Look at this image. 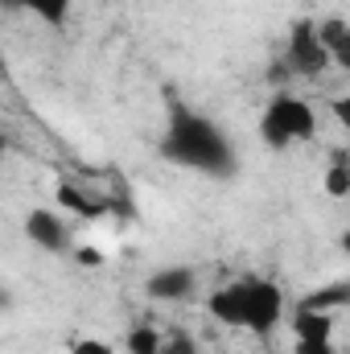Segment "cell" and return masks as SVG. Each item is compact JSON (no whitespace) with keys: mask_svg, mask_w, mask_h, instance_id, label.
<instances>
[{"mask_svg":"<svg viewBox=\"0 0 350 354\" xmlns=\"http://www.w3.org/2000/svg\"><path fill=\"white\" fill-rule=\"evenodd\" d=\"M330 66H334V62H330L326 46L317 41V21H313V17L293 21L288 41H284V71L297 75V79H322Z\"/></svg>","mask_w":350,"mask_h":354,"instance_id":"277c9868","label":"cell"},{"mask_svg":"<svg viewBox=\"0 0 350 354\" xmlns=\"http://www.w3.org/2000/svg\"><path fill=\"white\" fill-rule=\"evenodd\" d=\"M71 354H111V346L103 338H79V342H71Z\"/></svg>","mask_w":350,"mask_h":354,"instance_id":"5bb4252c","label":"cell"},{"mask_svg":"<svg viewBox=\"0 0 350 354\" xmlns=\"http://www.w3.org/2000/svg\"><path fill=\"white\" fill-rule=\"evenodd\" d=\"M0 8H8V12H25V0H0Z\"/></svg>","mask_w":350,"mask_h":354,"instance_id":"e0dca14e","label":"cell"},{"mask_svg":"<svg viewBox=\"0 0 350 354\" xmlns=\"http://www.w3.org/2000/svg\"><path fill=\"white\" fill-rule=\"evenodd\" d=\"M25 12H33L37 21H46V25L62 29V25H66V17H71V0H25Z\"/></svg>","mask_w":350,"mask_h":354,"instance_id":"30bf717a","label":"cell"},{"mask_svg":"<svg viewBox=\"0 0 350 354\" xmlns=\"http://www.w3.org/2000/svg\"><path fill=\"white\" fill-rule=\"evenodd\" d=\"M293 338L297 342H326V338H334V313L293 309Z\"/></svg>","mask_w":350,"mask_h":354,"instance_id":"ba28073f","label":"cell"},{"mask_svg":"<svg viewBox=\"0 0 350 354\" xmlns=\"http://www.w3.org/2000/svg\"><path fill=\"white\" fill-rule=\"evenodd\" d=\"M317 41L326 46V54H330L334 66L350 71V25L342 17H322L317 21Z\"/></svg>","mask_w":350,"mask_h":354,"instance_id":"52a82bcc","label":"cell"},{"mask_svg":"<svg viewBox=\"0 0 350 354\" xmlns=\"http://www.w3.org/2000/svg\"><path fill=\"white\" fill-rule=\"evenodd\" d=\"M8 309H12V288H8V284H0V317H4Z\"/></svg>","mask_w":350,"mask_h":354,"instance_id":"2e32d148","label":"cell"},{"mask_svg":"<svg viewBox=\"0 0 350 354\" xmlns=\"http://www.w3.org/2000/svg\"><path fill=\"white\" fill-rule=\"evenodd\" d=\"M347 305H350V280H334V284H326V288H317V292L301 297V305H297V309L334 313V309H347Z\"/></svg>","mask_w":350,"mask_h":354,"instance_id":"9c48e42d","label":"cell"},{"mask_svg":"<svg viewBox=\"0 0 350 354\" xmlns=\"http://www.w3.org/2000/svg\"><path fill=\"white\" fill-rule=\"evenodd\" d=\"M4 157H8V140L0 136V174H4Z\"/></svg>","mask_w":350,"mask_h":354,"instance_id":"ac0fdd59","label":"cell"},{"mask_svg":"<svg viewBox=\"0 0 350 354\" xmlns=\"http://www.w3.org/2000/svg\"><path fill=\"white\" fill-rule=\"evenodd\" d=\"M161 157L177 165V169H190V174H202V177H227L239 174V153L231 145V136L202 111L194 107H181L174 103L169 111V124H165V136H161Z\"/></svg>","mask_w":350,"mask_h":354,"instance_id":"6da1fadb","label":"cell"},{"mask_svg":"<svg viewBox=\"0 0 350 354\" xmlns=\"http://www.w3.org/2000/svg\"><path fill=\"white\" fill-rule=\"evenodd\" d=\"M157 354H202V351H198V342L190 334H165Z\"/></svg>","mask_w":350,"mask_h":354,"instance_id":"4fadbf2b","label":"cell"},{"mask_svg":"<svg viewBox=\"0 0 350 354\" xmlns=\"http://www.w3.org/2000/svg\"><path fill=\"white\" fill-rule=\"evenodd\" d=\"M161 330L157 326H132L128 330V338H124V351L128 354H157L161 351Z\"/></svg>","mask_w":350,"mask_h":354,"instance_id":"8fae6325","label":"cell"},{"mask_svg":"<svg viewBox=\"0 0 350 354\" xmlns=\"http://www.w3.org/2000/svg\"><path fill=\"white\" fill-rule=\"evenodd\" d=\"M293 354H338V346H334V338H326V342H293Z\"/></svg>","mask_w":350,"mask_h":354,"instance_id":"9a60e30c","label":"cell"},{"mask_svg":"<svg viewBox=\"0 0 350 354\" xmlns=\"http://www.w3.org/2000/svg\"><path fill=\"white\" fill-rule=\"evenodd\" d=\"M206 309L231 326V330H248V334H272L280 322H284V292L276 280L268 276H239L223 288L210 292Z\"/></svg>","mask_w":350,"mask_h":354,"instance_id":"7a4b0ae2","label":"cell"},{"mask_svg":"<svg viewBox=\"0 0 350 354\" xmlns=\"http://www.w3.org/2000/svg\"><path fill=\"white\" fill-rule=\"evenodd\" d=\"M326 194H330V198H347L350 194V165L342 157L326 169Z\"/></svg>","mask_w":350,"mask_h":354,"instance_id":"7c38bea8","label":"cell"},{"mask_svg":"<svg viewBox=\"0 0 350 354\" xmlns=\"http://www.w3.org/2000/svg\"><path fill=\"white\" fill-rule=\"evenodd\" d=\"M313 136H317V111H313L309 99H301L293 91H280V95L268 99V107H264V115H260V140L272 153L305 145Z\"/></svg>","mask_w":350,"mask_h":354,"instance_id":"3957f363","label":"cell"},{"mask_svg":"<svg viewBox=\"0 0 350 354\" xmlns=\"http://www.w3.org/2000/svg\"><path fill=\"white\" fill-rule=\"evenodd\" d=\"M145 292L153 301H165V305H181L198 292V272L185 264H169V268H157L149 280H145Z\"/></svg>","mask_w":350,"mask_h":354,"instance_id":"8992f818","label":"cell"},{"mask_svg":"<svg viewBox=\"0 0 350 354\" xmlns=\"http://www.w3.org/2000/svg\"><path fill=\"white\" fill-rule=\"evenodd\" d=\"M21 227H25V239H29L37 252H50V256H66V252H71V227H66V218H62L58 210L33 206Z\"/></svg>","mask_w":350,"mask_h":354,"instance_id":"5b68a950","label":"cell"}]
</instances>
